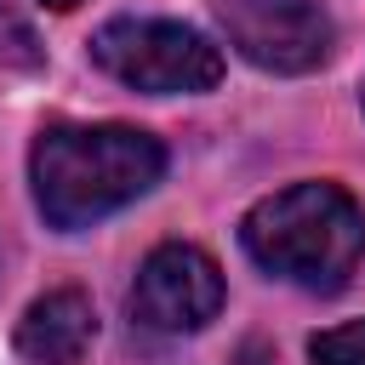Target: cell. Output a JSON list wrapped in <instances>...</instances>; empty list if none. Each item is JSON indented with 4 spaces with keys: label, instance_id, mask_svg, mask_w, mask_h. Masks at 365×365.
<instances>
[{
    "label": "cell",
    "instance_id": "obj_1",
    "mask_svg": "<svg viewBox=\"0 0 365 365\" xmlns=\"http://www.w3.org/2000/svg\"><path fill=\"white\" fill-rule=\"evenodd\" d=\"M165 177V143L137 125H46L29 148L34 205L51 228L74 234L143 200Z\"/></svg>",
    "mask_w": 365,
    "mask_h": 365
},
{
    "label": "cell",
    "instance_id": "obj_2",
    "mask_svg": "<svg viewBox=\"0 0 365 365\" xmlns=\"http://www.w3.org/2000/svg\"><path fill=\"white\" fill-rule=\"evenodd\" d=\"M240 245L274 279L331 297L354 279L365 257V211L336 182H291L245 211Z\"/></svg>",
    "mask_w": 365,
    "mask_h": 365
},
{
    "label": "cell",
    "instance_id": "obj_3",
    "mask_svg": "<svg viewBox=\"0 0 365 365\" xmlns=\"http://www.w3.org/2000/svg\"><path fill=\"white\" fill-rule=\"evenodd\" d=\"M91 63L103 74H114L131 91L148 97H188V91H211L222 80V51L171 17H114L91 34Z\"/></svg>",
    "mask_w": 365,
    "mask_h": 365
},
{
    "label": "cell",
    "instance_id": "obj_4",
    "mask_svg": "<svg viewBox=\"0 0 365 365\" xmlns=\"http://www.w3.org/2000/svg\"><path fill=\"white\" fill-rule=\"evenodd\" d=\"M217 23L262 74H308L336 46V23L319 0H217Z\"/></svg>",
    "mask_w": 365,
    "mask_h": 365
},
{
    "label": "cell",
    "instance_id": "obj_5",
    "mask_svg": "<svg viewBox=\"0 0 365 365\" xmlns=\"http://www.w3.org/2000/svg\"><path fill=\"white\" fill-rule=\"evenodd\" d=\"M125 308H131V319H137L143 331H160V336L205 331V325L222 314V268H217L200 245L165 240V245H154V251L143 257Z\"/></svg>",
    "mask_w": 365,
    "mask_h": 365
},
{
    "label": "cell",
    "instance_id": "obj_6",
    "mask_svg": "<svg viewBox=\"0 0 365 365\" xmlns=\"http://www.w3.org/2000/svg\"><path fill=\"white\" fill-rule=\"evenodd\" d=\"M91 336H97V308L74 285H57V291L34 297L29 314L17 319V354L29 365H80Z\"/></svg>",
    "mask_w": 365,
    "mask_h": 365
},
{
    "label": "cell",
    "instance_id": "obj_7",
    "mask_svg": "<svg viewBox=\"0 0 365 365\" xmlns=\"http://www.w3.org/2000/svg\"><path fill=\"white\" fill-rule=\"evenodd\" d=\"M40 63H46L40 34L29 29V17L17 6L0 0V68H40Z\"/></svg>",
    "mask_w": 365,
    "mask_h": 365
},
{
    "label": "cell",
    "instance_id": "obj_8",
    "mask_svg": "<svg viewBox=\"0 0 365 365\" xmlns=\"http://www.w3.org/2000/svg\"><path fill=\"white\" fill-rule=\"evenodd\" d=\"M308 359L314 365H365V319H348V325H331L308 342Z\"/></svg>",
    "mask_w": 365,
    "mask_h": 365
},
{
    "label": "cell",
    "instance_id": "obj_9",
    "mask_svg": "<svg viewBox=\"0 0 365 365\" xmlns=\"http://www.w3.org/2000/svg\"><path fill=\"white\" fill-rule=\"evenodd\" d=\"M46 6H51V11H74L80 0H46Z\"/></svg>",
    "mask_w": 365,
    "mask_h": 365
}]
</instances>
